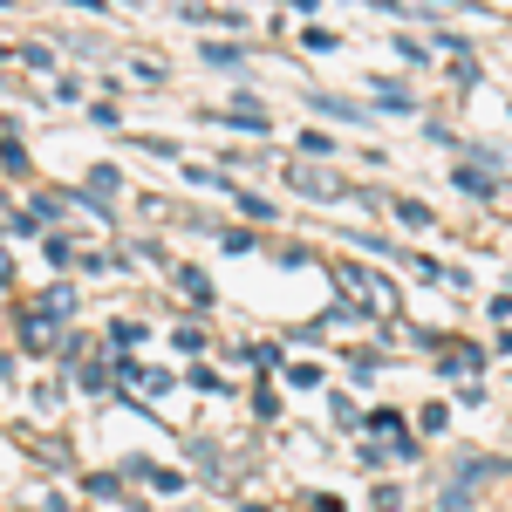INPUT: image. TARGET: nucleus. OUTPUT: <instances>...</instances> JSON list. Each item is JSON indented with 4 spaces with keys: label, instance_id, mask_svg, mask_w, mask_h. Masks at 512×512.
<instances>
[{
    "label": "nucleus",
    "instance_id": "nucleus-1",
    "mask_svg": "<svg viewBox=\"0 0 512 512\" xmlns=\"http://www.w3.org/2000/svg\"><path fill=\"white\" fill-rule=\"evenodd\" d=\"M287 185H294V192H308V198H342V192H349V185H342L335 171H321V164H294V171H287Z\"/></svg>",
    "mask_w": 512,
    "mask_h": 512
},
{
    "label": "nucleus",
    "instance_id": "nucleus-3",
    "mask_svg": "<svg viewBox=\"0 0 512 512\" xmlns=\"http://www.w3.org/2000/svg\"><path fill=\"white\" fill-rule=\"evenodd\" d=\"M396 499H403L396 485H376V492H369V506H376V512H396Z\"/></svg>",
    "mask_w": 512,
    "mask_h": 512
},
{
    "label": "nucleus",
    "instance_id": "nucleus-4",
    "mask_svg": "<svg viewBox=\"0 0 512 512\" xmlns=\"http://www.w3.org/2000/svg\"><path fill=\"white\" fill-rule=\"evenodd\" d=\"M178 287H185V294H192V301H205V294H212V287H205V274H192V267H185V274H178Z\"/></svg>",
    "mask_w": 512,
    "mask_h": 512
},
{
    "label": "nucleus",
    "instance_id": "nucleus-2",
    "mask_svg": "<svg viewBox=\"0 0 512 512\" xmlns=\"http://www.w3.org/2000/svg\"><path fill=\"white\" fill-rule=\"evenodd\" d=\"M376 96H383V103H390V110H410V89H403V82H383V89H376Z\"/></svg>",
    "mask_w": 512,
    "mask_h": 512
}]
</instances>
